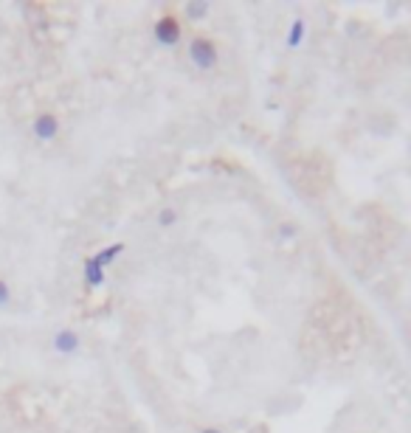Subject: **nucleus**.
<instances>
[{
	"label": "nucleus",
	"mask_w": 411,
	"mask_h": 433,
	"mask_svg": "<svg viewBox=\"0 0 411 433\" xmlns=\"http://www.w3.org/2000/svg\"><path fill=\"white\" fill-rule=\"evenodd\" d=\"M178 220H181V214H178V208H175V205H163V208L158 211V217H155L158 228H175V225H178Z\"/></svg>",
	"instance_id": "nucleus-9"
},
{
	"label": "nucleus",
	"mask_w": 411,
	"mask_h": 433,
	"mask_svg": "<svg viewBox=\"0 0 411 433\" xmlns=\"http://www.w3.org/2000/svg\"><path fill=\"white\" fill-rule=\"evenodd\" d=\"M152 39L161 48H178L183 42V17L175 9H163L152 23Z\"/></svg>",
	"instance_id": "nucleus-2"
},
{
	"label": "nucleus",
	"mask_w": 411,
	"mask_h": 433,
	"mask_svg": "<svg viewBox=\"0 0 411 433\" xmlns=\"http://www.w3.org/2000/svg\"><path fill=\"white\" fill-rule=\"evenodd\" d=\"M12 304V287L6 279H0V307H9Z\"/></svg>",
	"instance_id": "nucleus-10"
},
{
	"label": "nucleus",
	"mask_w": 411,
	"mask_h": 433,
	"mask_svg": "<svg viewBox=\"0 0 411 433\" xmlns=\"http://www.w3.org/2000/svg\"><path fill=\"white\" fill-rule=\"evenodd\" d=\"M186 57L200 73H212L220 65V42L209 34H192L186 42Z\"/></svg>",
	"instance_id": "nucleus-1"
},
{
	"label": "nucleus",
	"mask_w": 411,
	"mask_h": 433,
	"mask_svg": "<svg viewBox=\"0 0 411 433\" xmlns=\"http://www.w3.org/2000/svg\"><path fill=\"white\" fill-rule=\"evenodd\" d=\"M183 15H186L189 23H203L206 17L212 15V3H206V0H197V3H189V6L183 9Z\"/></svg>",
	"instance_id": "nucleus-8"
},
{
	"label": "nucleus",
	"mask_w": 411,
	"mask_h": 433,
	"mask_svg": "<svg viewBox=\"0 0 411 433\" xmlns=\"http://www.w3.org/2000/svg\"><path fill=\"white\" fill-rule=\"evenodd\" d=\"M51 346H54V352H57V355L71 358V355H76V352L82 349V338H79V332H76V329L62 326V329H57V332H54Z\"/></svg>",
	"instance_id": "nucleus-4"
},
{
	"label": "nucleus",
	"mask_w": 411,
	"mask_h": 433,
	"mask_svg": "<svg viewBox=\"0 0 411 433\" xmlns=\"http://www.w3.org/2000/svg\"><path fill=\"white\" fill-rule=\"evenodd\" d=\"M125 253V242H113V245H107V248H102L99 253H93V259L102 265V268H107V265H113L116 259Z\"/></svg>",
	"instance_id": "nucleus-7"
},
{
	"label": "nucleus",
	"mask_w": 411,
	"mask_h": 433,
	"mask_svg": "<svg viewBox=\"0 0 411 433\" xmlns=\"http://www.w3.org/2000/svg\"><path fill=\"white\" fill-rule=\"evenodd\" d=\"M60 129H62V121L57 113L51 110H43L31 118V136L39 141V144H51L60 138Z\"/></svg>",
	"instance_id": "nucleus-3"
},
{
	"label": "nucleus",
	"mask_w": 411,
	"mask_h": 433,
	"mask_svg": "<svg viewBox=\"0 0 411 433\" xmlns=\"http://www.w3.org/2000/svg\"><path fill=\"white\" fill-rule=\"evenodd\" d=\"M279 228H282V231H279V237H282V239H293V237L299 234L293 223H284V225H279Z\"/></svg>",
	"instance_id": "nucleus-11"
},
{
	"label": "nucleus",
	"mask_w": 411,
	"mask_h": 433,
	"mask_svg": "<svg viewBox=\"0 0 411 433\" xmlns=\"http://www.w3.org/2000/svg\"><path fill=\"white\" fill-rule=\"evenodd\" d=\"M85 284H88L91 290H99V287L104 284V268L96 262L93 256L85 259Z\"/></svg>",
	"instance_id": "nucleus-5"
},
{
	"label": "nucleus",
	"mask_w": 411,
	"mask_h": 433,
	"mask_svg": "<svg viewBox=\"0 0 411 433\" xmlns=\"http://www.w3.org/2000/svg\"><path fill=\"white\" fill-rule=\"evenodd\" d=\"M197 433H223L220 427H214V425H206V427H200Z\"/></svg>",
	"instance_id": "nucleus-12"
},
{
	"label": "nucleus",
	"mask_w": 411,
	"mask_h": 433,
	"mask_svg": "<svg viewBox=\"0 0 411 433\" xmlns=\"http://www.w3.org/2000/svg\"><path fill=\"white\" fill-rule=\"evenodd\" d=\"M304 37H307V23L302 20V17H296L293 23H291V28H287V48L291 51H296V48H302V42H304Z\"/></svg>",
	"instance_id": "nucleus-6"
}]
</instances>
